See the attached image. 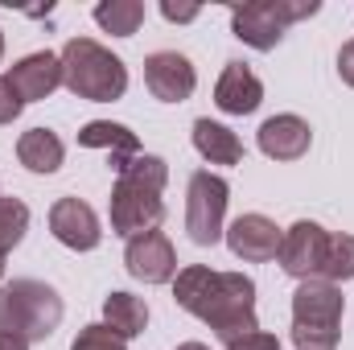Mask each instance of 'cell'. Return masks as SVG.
<instances>
[{
  "label": "cell",
  "instance_id": "cell-1",
  "mask_svg": "<svg viewBox=\"0 0 354 350\" xmlns=\"http://www.w3.org/2000/svg\"><path fill=\"white\" fill-rule=\"evenodd\" d=\"M174 301L198 322H206L223 342L260 330L256 280L243 272H214L206 264H189L174 276Z\"/></svg>",
  "mask_w": 354,
  "mask_h": 350
},
{
  "label": "cell",
  "instance_id": "cell-2",
  "mask_svg": "<svg viewBox=\"0 0 354 350\" xmlns=\"http://www.w3.org/2000/svg\"><path fill=\"white\" fill-rule=\"evenodd\" d=\"M165 181H169L165 157H153V153L132 157L111 185V231L124 239L157 231V223L165 219V202H161Z\"/></svg>",
  "mask_w": 354,
  "mask_h": 350
},
{
  "label": "cell",
  "instance_id": "cell-3",
  "mask_svg": "<svg viewBox=\"0 0 354 350\" xmlns=\"http://www.w3.org/2000/svg\"><path fill=\"white\" fill-rule=\"evenodd\" d=\"M58 58H62V87L75 99L115 103L128 91V66L95 37H71Z\"/></svg>",
  "mask_w": 354,
  "mask_h": 350
},
{
  "label": "cell",
  "instance_id": "cell-4",
  "mask_svg": "<svg viewBox=\"0 0 354 350\" xmlns=\"http://www.w3.org/2000/svg\"><path fill=\"white\" fill-rule=\"evenodd\" d=\"M62 297L54 284L46 280H8L0 288V330L25 338V342H41L62 326Z\"/></svg>",
  "mask_w": 354,
  "mask_h": 350
},
{
  "label": "cell",
  "instance_id": "cell-5",
  "mask_svg": "<svg viewBox=\"0 0 354 350\" xmlns=\"http://www.w3.org/2000/svg\"><path fill=\"white\" fill-rule=\"evenodd\" d=\"M346 297L330 280H301L292 293V342L297 350H338Z\"/></svg>",
  "mask_w": 354,
  "mask_h": 350
},
{
  "label": "cell",
  "instance_id": "cell-6",
  "mask_svg": "<svg viewBox=\"0 0 354 350\" xmlns=\"http://www.w3.org/2000/svg\"><path fill=\"white\" fill-rule=\"evenodd\" d=\"M227 198L231 185L210 169H198L185 190V231L198 248H214L223 239V219H227Z\"/></svg>",
  "mask_w": 354,
  "mask_h": 350
},
{
  "label": "cell",
  "instance_id": "cell-7",
  "mask_svg": "<svg viewBox=\"0 0 354 350\" xmlns=\"http://www.w3.org/2000/svg\"><path fill=\"white\" fill-rule=\"evenodd\" d=\"M330 252H334V231H326L313 219H301L284 231L280 239V268L297 280H326L330 268Z\"/></svg>",
  "mask_w": 354,
  "mask_h": 350
},
{
  "label": "cell",
  "instance_id": "cell-8",
  "mask_svg": "<svg viewBox=\"0 0 354 350\" xmlns=\"http://www.w3.org/2000/svg\"><path fill=\"white\" fill-rule=\"evenodd\" d=\"M145 87L153 91V99H161V103H181L198 87V71H194V62L185 54L157 50V54L145 58Z\"/></svg>",
  "mask_w": 354,
  "mask_h": 350
},
{
  "label": "cell",
  "instance_id": "cell-9",
  "mask_svg": "<svg viewBox=\"0 0 354 350\" xmlns=\"http://www.w3.org/2000/svg\"><path fill=\"white\" fill-rule=\"evenodd\" d=\"M124 264L145 284H169L177 276V252H174V243H169V235H161V231L132 235L128 248H124Z\"/></svg>",
  "mask_w": 354,
  "mask_h": 350
},
{
  "label": "cell",
  "instance_id": "cell-10",
  "mask_svg": "<svg viewBox=\"0 0 354 350\" xmlns=\"http://www.w3.org/2000/svg\"><path fill=\"white\" fill-rule=\"evenodd\" d=\"M280 239L284 231L268 219V214H239L231 227H227V248L235 260L248 264H268L280 256Z\"/></svg>",
  "mask_w": 354,
  "mask_h": 350
},
{
  "label": "cell",
  "instance_id": "cell-11",
  "mask_svg": "<svg viewBox=\"0 0 354 350\" xmlns=\"http://www.w3.org/2000/svg\"><path fill=\"white\" fill-rule=\"evenodd\" d=\"M50 231L62 248L71 252H95L103 231H99V214L91 210L83 198H58L50 206Z\"/></svg>",
  "mask_w": 354,
  "mask_h": 350
},
{
  "label": "cell",
  "instance_id": "cell-12",
  "mask_svg": "<svg viewBox=\"0 0 354 350\" xmlns=\"http://www.w3.org/2000/svg\"><path fill=\"white\" fill-rule=\"evenodd\" d=\"M284 17L276 8V0H252V4H235L231 8V33L252 46V50H276L284 42Z\"/></svg>",
  "mask_w": 354,
  "mask_h": 350
},
{
  "label": "cell",
  "instance_id": "cell-13",
  "mask_svg": "<svg viewBox=\"0 0 354 350\" xmlns=\"http://www.w3.org/2000/svg\"><path fill=\"white\" fill-rule=\"evenodd\" d=\"M8 87L17 91L21 103H37V99H50L54 91L62 87V58L50 54V50H37V54H25L21 62L8 66Z\"/></svg>",
  "mask_w": 354,
  "mask_h": 350
},
{
  "label": "cell",
  "instance_id": "cell-14",
  "mask_svg": "<svg viewBox=\"0 0 354 350\" xmlns=\"http://www.w3.org/2000/svg\"><path fill=\"white\" fill-rule=\"evenodd\" d=\"M260 153L272 161H301L313 145V128L301 116H272L260 124Z\"/></svg>",
  "mask_w": 354,
  "mask_h": 350
},
{
  "label": "cell",
  "instance_id": "cell-15",
  "mask_svg": "<svg viewBox=\"0 0 354 350\" xmlns=\"http://www.w3.org/2000/svg\"><path fill=\"white\" fill-rule=\"evenodd\" d=\"M214 103L227 116H252L264 103V83L243 66V62H227V71L214 83Z\"/></svg>",
  "mask_w": 354,
  "mask_h": 350
},
{
  "label": "cell",
  "instance_id": "cell-16",
  "mask_svg": "<svg viewBox=\"0 0 354 350\" xmlns=\"http://www.w3.org/2000/svg\"><path fill=\"white\" fill-rule=\"evenodd\" d=\"M79 145H83V149H103V153L111 157V169H115V174H120L132 157H140L136 132L124 128V124H111V120H91V124H83Z\"/></svg>",
  "mask_w": 354,
  "mask_h": 350
},
{
  "label": "cell",
  "instance_id": "cell-17",
  "mask_svg": "<svg viewBox=\"0 0 354 350\" xmlns=\"http://www.w3.org/2000/svg\"><path fill=\"white\" fill-rule=\"evenodd\" d=\"M62 157H66V145L58 132L50 128H29L21 132L17 140V161L29 169V174H58L62 169Z\"/></svg>",
  "mask_w": 354,
  "mask_h": 350
},
{
  "label": "cell",
  "instance_id": "cell-18",
  "mask_svg": "<svg viewBox=\"0 0 354 350\" xmlns=\"http://www.w3.org/2000/svg\"><path fill=\"white\" fill-rule=\"evenodd\" d=\"M194 149L210 161V165H239L243 161V145L231 128L214 124V120H194Z\"/></svg>",
  "mask_w": 354,
  "mask_h": 350
},
{
  "label": "cell",
  "instance_id": "cell-19",
  "mask_svg": "<svg viewBox=\"0 0 354 350\" xmlns=\"http://www.w3.org/2000/svg\"><path fill=\"white\" fill-rule=\"evenodd\" d=\"M103 326L128 342V338L145 334V326H149V305H145L140 297H132V293H111V297L103 301Z\"/></svg>",
  "mask_w": 354,
  "mask_h": 350
},
{
  "label": "cell",
  "instance_id": "cell-20",
  "mask_svg": "<svg viewBox=\"0 0 354 350\" xmlns=\"http://www.w3.org/2000/svg\"><path fill=\"white\" fill-rule=\"evenodd\" d=\"M145 21V4L140 0H103L95 4V25L111 37H132Z\"/></svg>",
  "mask_w": 354,
  "mask_h": 350
},
{
  "label": "cell",
  "instance_id": "cell-21",
  "mask_svg": "<svg viewBox=\"0 0 354 350\" xmlns=\"http://www.w3.org/2000/svg\"><path fill=\"white\" fill-rule=\"evenodd\" d=\"M29 231V206L21 198H0V256H8Z\"/></svg>",
  "mask_w": 354,
  "mask_h": 350
},
{
  "label": "cell",
  "instance_id": "cell-22",
  "mask_svg": "<svg viewBox=\"0 0 354 350\" xmlns=\"http://www.w3.org/2000/svg\"><path fill=\"white\" fill-rule=\"evenodd\" d=\"M326 280H330V284L354 280V235H338V231H334V252H330Z\"/></svg>",
  "mask_w": 354,
  "mask_h": 350
},
{
  "label": "cell",
  "instance_id": "cell-23",
  "mask_svg": "<svg viewBox=\"0 0 354 350\" xmlns=\"http://www.w3.org/2000/svg\"><path fill=\"white\" fill-rule=\"evenodd\" d=\"M71 350H128V347L107 326H87V330H79V338L71 342Z\"/></svg>",
  "mask_w": 354,
  "mask_h": 350
},
{
  "label": "cell",
  "instance_id": "cell-24",
  "mask_svg": "<svg viewBox=\"0 0 354 350\" xmlns=\"http://www.w3.org/2000/svg\"><path fill=\"white\" fill-rule=\"evenodd\" d=\"M227 350H280V338L276 334H264V330H252L243 338H231Z\"/></svg>",
  "mask_w": 354,
  "mask_h": 350
},
{
  "label": "cell",
  "instance_id": "cell-25",
  "mask_svg": "<svg viewBox=\"0 0 354 350\" xmlns=\"http://www.w3.org/2000/svg\"><path fill=\"white\" fill-rule=\"evenodd\" d=\"M21 107H25V103L17 99V91L8 87V79L0 75V124H12V120L21 116Z\"/></svg>",
  "mask_w": 354,
  "mask_h": 350
},
{
  "label": "cell",
  "instance_id": "cell-26",
  "mask_svg": "<svg viewBox=\"0 0 354 350\" xmlns=\"http://www.w3.org/2000/svg\"><path fill=\"white\" fill-rule=\"evenodd\" d=\"M198 12H202L198 4H169V0L161 4V17H165V21H177V25H185V21H194Z\"/></svg>",
  "mask_w": 354,
  "mask_h": 350
},
{
  "label": "cell",
  "instance_id": "cell-27",
  "mask_svg": "<svg viewBox=\"0 0 354 350\" xmlns=\"http://www.w3.org/2000/svg\"><path fill=\"white\" fill-rule=\"evenodd\" d=\"M338 75H342V83H346V87H354V37L338 50Z\"/></svg>",
  "mask_w": 354,
  "mask_h": 350
},
{
  "label": "cell",
  "instance_id": "cell-28",
  "mask_svg": "<svg viewBox=\"0 0 354 350\" xmlns=\"http://www.w3.org/2000/svg\"><path fill=\"white\" fill-rule=\"evenodd\" d=\"M0 350H29V342L17 338V334H8V330H0Z\"/></svg>",
  "mask_w": 354,
  "mask_h": 350
},
{
  "label": "cell",
  "instance_id": "cell-29",
  "mask_svg": "<svg viewBox=\"0 0 354 350\" xmlns=\"http://www.w3.org/2000/svg\"><path fill=\"white\" fill-rule=\"evenodd\" d=\"M177 350H210V347H206V342H181Z\"/></svg>",
  "mask_w": 354,
  "mask_h": 350
},
{
  "label": "cell",
  "instance_id": "cell-30",
  "mask_svg": "<svg viewBox=\"0 0 354 350\" xmlns=\"http://www.w3.org/2000/svg\"><path fill=\"white\" fill-rule=\"evenodd\" d=\"M0 58H4V33H0Z\"/></svg>",
  "mask_w": 354,
  "mask_h": 350
},
{
  "label": "cell",
  "instance_id": "cell-31",
  "mask_svg": "<svg viewBox=\"0 0 354 350\" xmlns=\"http://www.w3.org/2000/svg\"><path fill=\"white\" fill-rule=\"evenodd\" d=\"M0 276H4V256H0Z\"/></svg>",
  "mask_w": 354,
  "mask_h": 350
}]
</instances>
